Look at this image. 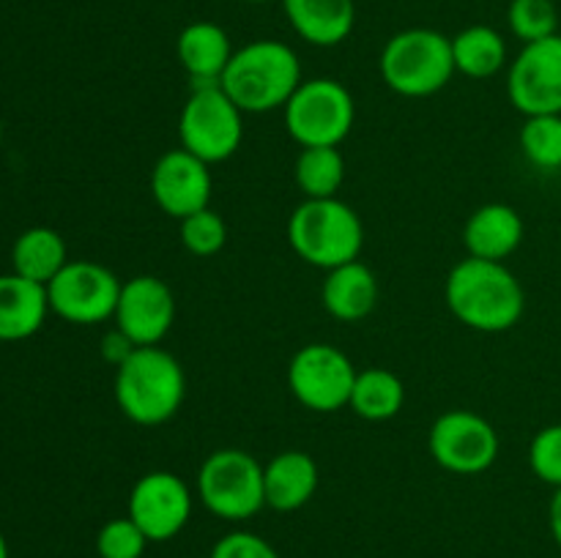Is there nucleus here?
I'll return each instance as SVG.
<instances>
[{
  "label": "nucleus",
  "mask_w": 561,
  "mask_h": 558,
  "mask_svg": "<svg viewBox=\"0 0 561 558\" xmlns=\"http://www.w3.org/2000/svg\"><path fill=\"white\" fill-rule=\"evenodd\" d=\"M444 299L463 326L482 334L510 332L526 312L520 279L504 263L463 257L447 274Z\"/></svg>",
  "instance_id": "1"
},
{
  "label": "nucleus",
  "mask_w": 561,
  "mask_h": 558,
  "mask_svg": "<svg viewBox=\"0 0 561 558\" xmlns=\"http://www.w3.org/2000/svg\"><path fill=\"white\" fill-rule=\"evenodd\" d=\"M186 397V372L159 345L135 348L115 367V403L129 421L159 427L173 419Z\"/></svg>",
  "instance_id": "2"
},
{
  "label": "nucleus",
  "mask_w": 561,
  "mask_h": 558,
  "mask_svg": "<svg viewBox=\"0 0 561 558\" xmlns=\"http://www.w3.org/2000/svg\"><path fill=\"white\" fill-rule=\"evenodd\" d=\"M301 80V60L294 47L277 38H257L236 49L219 85L241 113L261 115L283 109Z\"/></svg>",
  "instance_id": "3"
},
{
  "label": "nucleus",
  "mask_w": 561,
  "mask_h": 558,
  "mask_svg": "<svg viewBox=\"0 0 561 558\" xmlns=\"http://www.w3.org/2000/svg\"><path fill=\"white\" fill-rule=\"evenodd\" d=\"M290 249L307 266L332 268L359 260L365 246V224L359 213L340 197L327 200H301L288 217Z\"/></svg>",
  "instance_id": "4"
},
{
  "label": "nucleus",
  "mask_w": 561,
  "mask_h": 558,
  "mask_svg": "<svg viewBox=\"0 0 561 558\" xmlns=\"http://www.w3.org/2000/svg\"><path fill=\"white\" fill-rule=\"evenodd\" d=\"M378 71L383 85L398 96H433L458 74L453 60V38L433 27H405L383 44Z\"/></svg>",
  "instance_id": "5"
},
{
  "label": "nucleus",
  "mask_w": 561,
  "mask_h": 558,
  "mask_svg": "<svg viewBox=\"0 0 561 558\" xmlns=\"http://www.w3.org/2000/svg\"><path fill=\"white\" fill-rule=\"evenodd\" d=\"M244 140V113L219 82L190 85L179 115V142L206 164L228 162Z\"/></svg>",
  "instance_id": "6"
},
{
  "label": "nucleus",
  "mask_w": 561,
  "mask_h": 558,
  "mask_svg": "<svg viewBox=\"0 0 561 558\" xmlns=\"http://www.w3.org/2000/svg\"><path fill=\"white\" fill-rule=\"evenodd\" d=\"M197 498L219 520L241 523L266 507L263 465L244 449H217L197 470Z\"/></svg>",
  "instance_id": "7"
},
{
  "label": "nucleus",
  "mask_w": 561,
  "mask_h": 558,
  "mask_svg": "<svg viewBox=\"0 0 561 558\" xmlns=\"http://www.w3.org/2000/svg\"><path fill=\"white\" fill-rule=\"evenodd\" d=\"M285 129L299 148H340L356 120V104L348 88L332 77L301 80L283 107Z\"/></svg>",
  "instance_id": "8"
},
{
  "label": "nucleus",
  "mask_w": 561,
  "mask_h": 558,
  "mask_svg": "<svg viewBox=\"0 0 561 558\" xmlns=\"http://www.w3.org/2000/svg\"><path fill=\"white\" fill-rule=\"evenodd\" d=\"M427 452L455 476L485 474L502 452V438L485 416L469 408L444 410L427 432Z\"/></svg>",
  "instance_id": "9"
},
{
  "label": "nucleus",
  "mask_w": 561,
  "mask_h": 558,
  "mask_svg": "<svg viewBox=\"0 0 561 558\" xmlns=\"http://www.w3.org/2000/svg\"><path fill=\"white\" fill-rule=\"evenodd\" d=\"M124 282L96 260H69L47 284L49 312L75 326L110 321L118 306Z\"/></svg>",
  "instance_id": "10"
},
{
  "label": "nucleus",
  "mask_w": 561,
  "mask_h": 558,
  "mask_svg": "<svg viewBox=\"0 0 561 558\" xmlns=\"http://www.w3.org/2000/svg\"><path fill=\"white\" fill-rule=\"evenodd\" d=\"M356 367L340 348L310 342L294 353L288 364V388L305 408L316 414H334L348 408L354 392Z\"/></svg>",
  "instance_id": "11"
},
{
  "label": "nucleus",
  "mask_w": 561,
  "mask_h": 558,
  "mask_svg": "<svg viewBox=\"0 0 561 558\" xmlns=\"http://www.w3.org/2000/svg\"><path fill=\"white\" fill-rule=\"evenodd\" d=\"M507 96L526 118L561 115V33L524 44L507 69Z\"/></svg>",
  "instance_id": "12"
},
{
  "label": "nucleus",
  "mask_w": 561,
  "mask_h": 558,
  "mask_svg": "<svg viewBox=\"0 0 561 558\" xmlns=\"http://www.w3.org/2000/svg\"><path fill=\"white\" fill-rule=\"evenodd\" d=\"M190 485L173 470H148L129 490V518L148 542H168L186 528L192 518Z\"/></svg>",
  "instance_id": "13"
},
{
  "label": "nucleus",
  "mask_w": 561,
  "mask_h": 558,
  "mask_svg": "<svg viewBox=\"0 0 561 558\" xmlns=\"http://www.w3.org/2000/svg\"><path fill=\"white\" fill-rule=\"evenodd\" d=\"M211 164L184 148L164 151L151 170V197L159 211L170 219H186L211 202Z\"/></svg>",
  "instance_id": "14"
},
{
  "label": "nucleus",
  "mask_w": 561,
  "mask_h": 558,
  "mask_svg": "<svg viewBox=\"0 0 561 558\" xmlns=\"http://www.w3.org/2000/svg\"><path fill=\"white\" fill-rule=\"evenodd\" d=\"M113 321L115 328L124 332L137 348L159 345L175 323L173 290L153 274H137L121 288Z\"/></svg>",
  "instance_id": "15"
},
{
  "label": "nucleus",
  "mask_w": 561,
  "mask_h": 558,
  "mask_svg": "<svg viewBox=\"0 0 561 558\" xmlns=\"http://www.w3.org/2000/svg\"><path fill=\"white\" fill-rule=\"evenodd\" d=\"M524 219L507 202H485L466 219L463 246L469 257L504 263L524 244Z\"/></svg>",
  "instance_id": "16"
},
{
  "label": "nucleus",
  "mask_w": 561,
  "mask_h": 558,
  "mask_svg": "<svg viewBox=\"0 0 561 558\" xmlns=\"http://www.w3.org/2000/svg\"><path fill=\"white\" fill-rule=\"evenodd\" d=\"M321 481V470L312 454L288 449L263 465V490L266 507L274 512H296L312 501Z\"/></svg>",
  "instance_id": "17"
},
{
  "label": "nucleus",
  "mask_w": 561,
  "mask_h": 558,
  "mask_svg": "<svg viewBox=\"0 0 561 558\" xmlns=\"http://www.w3.org/2000/svg\"><path fill=\"white\" fill-rule=\"evenodd\" d=\"M233 53L228 31L208 20L190 22L175 38V55H179L181 69L190 77V85L222 80Z\"/></svg>",
  "instance_id": "18"
},
{
  "label": "nucleus",
  "mask_w": 561,
  "mask_h": 558,
  "mask_svg": "<svg viewBox=\"0 0 561 558\" xmlns=\"http://www.w3.org/2000/svg\"><path fill=\"white\" fill-rule=\"evenodd\" d=\"M321 304L340 323L365 321L378 304V279L373 268L362 260H351L327 271Z\"/></svg>",
  "instance_id": "19"
},
{
  "label": "nucleus",
  "mask_w": 561,
  "mask_h": 558,
  "mask_svg": "<svg viewBox=\"0 0 561 558\" xmlns=\"http://www.w3.org/2000/svg\"><path fill=\"white\" fill-rule=\"evenodd\" d=\"M296 36L312 47H337L356 25L354 0H283Z\"/></svg>",
  "instance_id": "20"
},
{
  "label": "nucleus",
  "mask_w": 561,
  "mask_h": 558,
  "mask_svg": "<svg viewBox=\"0 0 561 558\" xmlns=\"http://www.w3.org/2000/svg\"><path fill=\"white\" fill-rule=\"evenodd\" d=\"M49 315L47 288L20 274H0V342L33 337Z\"/></svg>",
  "instance_id": "21"
},
{
  "label": "nucleus",
  "mask_w": 561,
  "mask_h": 558,
  "mask_svg": "<svg viewBox=\"0 0 561 558\" xmlns=\"http://www.w3.org/2000/svg\"><path fill=\"white\" fill-rule=\"evenodd\" d=\"M69 263V249L58 230L53 228H27L16 235L14 246H11V266L14 274L38 282L47 288L55 279V274Z\"/></svg>",
  "instance_id": "22"
},
{
  "label": "nucleus",
  "mask_w": 561,
  "mask_h": 558,
  "mask_svg": "<svg viewBox=\"0 0 561 558\" xmlns=\"http://www.w3.org/2000/svg\"><path fill=\"white\" fill-rule=\"evenodd\" d=\"M455 71L469 80H491L507 66V42L491 25H469L453 36Z\"/></svg>",
  "instance_id": "23"
},
{
  "label": "nucleus",
  "mask_w": 561,
  "mask_h": 558,
  "mask_svg": "<svg viewBox=\"0 0 561 558\" xmlns=\"http://www.w3.org/2000/svg\"><path fill=\"white\" fill-rule=\"evenodd\" d=\"M405 386L392 370L370 367L356 372L348 408L365 421H389L403 410Z\"/></svg>",
  "instance_id": "24"
},
{
  "label": "nucleus",
  "mask_w": 561,
  "mask_h": 558,
  "mask_svg": "<svg viewBox=\"0 0 561 558\" xmlns=\"http://www.w3.org/2000/svg\"><path fill=\"white\" fill-rule=\"evenodd\" d=\"M294 178L305 200L337 197L345 184V156L340 148H301L294 164Z\"/></svg>",
  "instance_id": "25"
},
{
  "label": "nucleus",
  "mask_w": 561,
  "mask_h": 558,
  "mask_svg": "<svg viewBox=\"0 0 561 558\" xmlns=\"http://www.w3.org/2000/svg\"><path fill=\"white\" fill-rule=\"evenodd\" d=\"M520 151L537 170H561V115H529L520 129Z\"/></svg>",
  "instance_id": "26"
},
{
  "label": "nucleus",
  "mask_w": 561,
  "mask_h": 558,
  "mask_svg": "<svg viewBox=\"0 0 561 558\" xmlns=\"http://www.w3.org/2000/svg\"><path fill=\"white\" fill-rule=\"evenodd\" d=\"M179 235L192 257H214L228 244V224L211 206L179 222Z\"/></svg>",
  "instance_id": "27"
},
{
  "label": "nucleus",
  "mask_w": 561,
  "mask_h": 558,
  "mask_svg": "<svg viewBox=\"0 0 561 558\" xmlns=\"http://www.w3.org/2000/svg\"><path fill=\"white\" fill-rule=\"evenodd\" d=\"M507 25L524 44L542 42L559 33V11L553 0H513L507 9Z\"/></svg>",
  "instance_id": "28"
},
{
  "label": "nucleus",
  "mask_w": 561,
  "mask_h": 558,
  "mask_svg": "<svg viewBox=\"0 0 561 558\" xmlns=\"http://www.w3.org/2000/svg\"><path fill=\"white\" fill-rule=\"evenodd\" d=\"M148 545H151L148 536L129 514L107 520L96 534L99 558H142Z\"/></svg>",
  "instance_id": "29"
},
{
  "label": "nucleus",
  "mask_w": 561,
  "mask_h": 558,
  "mask_svg": "<svg viewBox=\"0 0 561 558\" xmlns=\"http://www.w3.org/2000/svg\"><path fill=\"white\" fill-rule=\"evenodd\" d=\"M529 465L535 476L553 490L561 487V425H548L531 438Z\"/></svg>",
  "instance_id": "30"
},
{
  "label": "nucleus",
  "mask_w": 561,
  "mask_h": 558,
  "mask_svg": "<svg viewBox=\"0 0 561 558\" xmlns=\"http://www.w3.org/2000/svg\"><path fill=\"white\" fill-rule=\"evenodd\" d=\"M208 558H279V553L274 550L272 542L252 531H230L217 539Z\"/></svg>",
  "instance_id": "31"
},
{
  "label": "nucleus",
  "mask_w": 561,
  "mask_h": 558,
  "mask_svg": "<svg viewBox=\"0 0 561 558\" xmlns=\"http://www.w3.org/2000/svg\"><path fill=\"white\" fill-rule=\"evenodd\" d=\"M135 348H137V345L131 342V339L126 337L124 332H118V328H113L110 334H104V339H102V356L113 367H118L121 361H124L126 356H129Z\"/></svg>",
  "instance_id": "32"
},
{
  "label": "nucleus",
  "mask_w": 561,
  "mask_h": 558,
  "mask_svg": "<svg viewBox=\"0 0 561 558\" xmlns=\"http://www.w3.org/2000/svg\"><path fill=\"white\" fill-rule=\"evenodd\" d=\"M548 525H551L553 542L561 547V487L553 490L551 507H548Z\"/></svg>",
  "instance_id": "33"
},
{
  "label": "nucleus",
  "mask_w": 561,
  "mask_h": 558,
  "mask_svg": "<svg viewBox=\"0 0 561 558\" xmlns=\"http://www.w3.org/2000/svg\"><path fill=\"white\" fill-rule=\"evenodd\" d=\"M0 558H9V542H5L3 531H0Z\"/></svg>",
  "instance_id": "34"
},
{
  "label": "nucleus",
  "mask_w": 561,
  "mask_h": 558,
  "mask_svg": "<svg viewBox=\"0 0 561 558\" xmlns=\"http://www.w3.org/2000/svg\"><path fill=\"white\" fill-rule=\"evenodd\" d=\"M247 3H268V0H247Z\"/></svg>",
  "instance_id": "35"
},
{
  "label": "nucleus",
  "mask_w": 561,
  "mask_h": 558,
  "mask_svg": "<svg viewBox=\"0 0 561 558\" xmlns=\"http://www.w3.org/2000/svg\"><path fill=\"white\" fill-rule=\"evenodd\" d=\"M559 186H561V170H559Z\"/></svg>",
  "instance_id": "36"
}]
</instances>
